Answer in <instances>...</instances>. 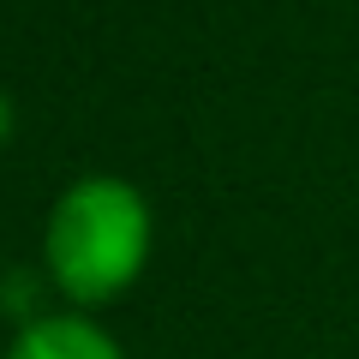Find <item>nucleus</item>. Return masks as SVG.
Returning <instances> with one entry per match:
<instances>
[{"mask_svg":"<svg viewBox=\"0 0 359 359\" xmlns=\"http://www.w3.org/2000/svg\"><path fill=\"white\" fill-rule=\"evenodd\" d=\"M0 359H126V347L108 323H96V311L60 306V311L18 323Z\"/></svg>","mask_w":359,"mask_h":359,"instance_id":"nucleus-2","label":"nucleus"},{"mask_svg":"<svg viewBox=\"0 0 359 359\" xmlns=\"http://www.w3.org/2000/svg\"><path fill=\"white\" fill-rule=\"evenodd\" d=\"M13 132H18V102L6 96V90H0V150L13 144Z\"/></svg>","mask_w":359,"mask_h":359,"instance_id":"nucleus-3","label":"nucleus"},{"mask_svg":"<svg viewBox=\"0 0 359 359\" xmlns=\"http://www.w3.org/2000/svg\"><path fill=\"white\" fill-rule=\"evenodd\" d=\"M156 252V210L120 174H78L42 222V276L72 311H102L138 287Z\"/></svg>","mask_w":359,"mask_h":359,"instance_id":"nucleus-1","label":"nucleus"}]
</instances>
